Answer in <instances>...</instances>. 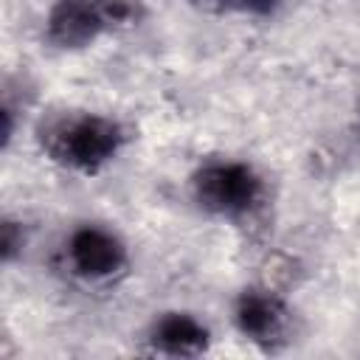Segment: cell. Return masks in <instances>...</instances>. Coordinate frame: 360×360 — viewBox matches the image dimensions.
Listing matches in <instances>:
<instances>
[{
  "label": "cell",
  "mask_w": 360,
  "mask_h": 360,
  "mask_svg": "<svg viewBox=\"0 0 360 360\" xmlns=\"http://www.w3.org/2000/svg\"><path fill=\"white\" fill-rule=\"evenodd\" d=\"M37 138L53 163L82 174H96L121 152L127 132L107 115L87 110H59L39 124Z\"/></svg>",
  "instance_id": "6da1fadb"
},
{
  "label": "cell",
  "mask_w": 360,
  "mask_h": 360,
  "mask_svg": "<svg viewBox=\"0 0 360 360\" xmlns=\"http://www.w3.org/2000/svg\"><path fill=\"white\" fill-rule=\"evenodd\" d=\"M68 264L76 276L87 281H104L124 270L127 248L110 228L101 225H82L70 233L65 248Z\"/></svg>",
  "instance_id": "277c9868"
},
{
  "label": "cell",
  "mask_w": 360,
  "mask_h": 360,
  "mask_svg": "<svg viewBox=\"0 0 360 360\" xmlns=\"http://www.w3.org/2000/svg\"><path fill=\"white\" fill-rule=\"evenodd\" d=\"M197 8L214 14H270L278 0H191Z\"/></svg>",
  "instance_id": "52a82bcc"
},
{
  "label": "cell",
  "mask_w": 360,
  "mask_h": 360,
  "mask_svg": "<svg viewBox=\"0 0 360 360\" xmlns=\"http://www.w3.org/2000/svg\"><path fill=\"white\" fill-rule=\"evenodd\" d=\"M194 200L217 217H248L264 200V180L259 172L239 160H211L191 177Z\"/></svg>",
  "instance_id": "3957f363"
},
{
  "label": "cell",
  "mask_w": 360,
  "mask_h": 360,
  "mask_svg": "<svg viewBox=\"0 0 360 360\" xmlns=\"http://www.w3.org/2000/svg\"><path fill=\"white\" fill-rule=\"evenodd\" d=\"M233 321H236V329L248 340L273 343V340H278L284 335L287 307L276 292L259 290V287H248V290L239 292V298L233 304Z\"/></svg>",
  "instance_id": "5b68a950"
},
{
  "label": "cell",
  "mask_w": 360,
  "mask_h": 360,
  "mask_svg": "<svg viewBox=\"0 0 360 360\" xmlns=\"http://www.w3.org/2000/svg\"><path fill=\"white\" fill-rule=\"evenodd\" d=\"M146 0H53L48 39L56 48H84L110 31L135 22Z\"/></svg>",
  "instance_id": "7a4b0ae2"
},
{
  "label": "cell",
  "mask_w": 360,
  "mask_h": 360,
  "mask_svg": "<svg viewBox=\"0 0 360 360\" xmlns=\"http://www.w3.org/2000/svg\"><path fill=\"white\" fill-rule=\"evenodd\" d=\"M149 340L163 354L191 357V354H202L208 349L211 335L188 312H163L160 318H155V323L149 329Z\"/></svg>",
  "instance_id": "8992f818"
},
{
  "label": "cell",
  "mask_w": 360,
  "mask_h": 360,
  "mask_svg": "<svg viewBox=\"0 0 360 360\" xmlns=\"http://www.w3.org/2000/svg\"><path fill=\"white\" fill-rule=\"evenodd\" d=\"M0 231H3V259H6V262H11V259H14V253L22 248V233L17 231V225H14L11 219H6Z\"/></svg>",
  "instance_id": "ba28073f"
}]
</instances>
